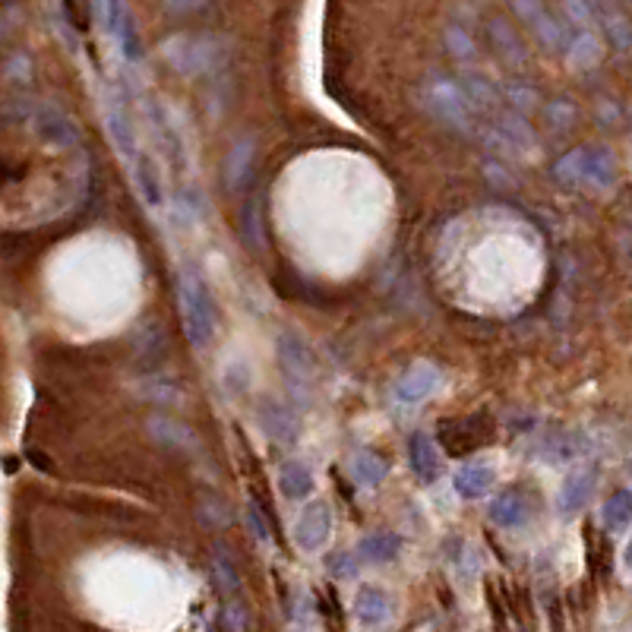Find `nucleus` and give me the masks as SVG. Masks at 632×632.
<instances>
[{
  "mask_svg": "<svg viewBox=\"0 0 632 632\" xmlns=\"http://www.w3.org/2000/svg\"><path fill=\"white\" fill-rule=\"evenodd\" d=\"M177 301H181V316L190 345L206 348L215 335V304L203 275L193 266H184L181 275H177Z\"/></svg>",
  "mask_w": 632,
  "mask_h": 632,
  "instance_id": "1",
  "label": "nucleus"
},
{
  "mask_svg": "<svg viewBox=\"0 0 632 632\" xmlns=\"http://www.w3.org/2000/svg\"><path fill=\"white\" fill-rule=\"evenodd\" d=\"M563 184L607 190L617 177V162L607 149H572L553 165Z\"/></svg>",
  "mask_w": 632,
  "mask_h": 632,
  "instance_id": "2",
  "label": "nucleus"
},
{
  "mask_svg": "<svg viewBox=\"0 0 632 632\" xmlns=\"http://www.w3.org/2000/svg\"><path fill=\"white\" fill-rule=\"evenodd\" d=\"M279 367H282L288 392L301 405H310L313 383H316V367H313V358H310V348L294 332L279 335Z\"/></svg>",
  "mask_w": 632,
  "mask_h": 632,
  "instance_id": "3",
  "label": "nucleus"
},
{
  "mask_svg": "<svg viewBox=\"0 0 632 632\" xmlns=\"http://www.w3.org/2000/svg\"><path fill=\"white\" fill-rule=\"evenodd\" d=\"M424 98L430 111L440 117V121H446L449 127H456L462 133H471V102L468 95L462 89V83H456V79L449 76H433L427 89H424Z\"/></svg>",
  "mask_w": 632,
  "mask_h": 632,
  "instance_id": "4",
  "label": "nucleus"
},
{
  "mask_svg": "<svg viewBox=\"0 0 632 632\" xmlns=\"http://www.w3.org/2000/svg\"><path fill=\"white\" fill-rule=\"evenodd\" d=\"M512 10L522 13V16H528V26H531V32H535L538 45H541L544 51L560 54V51L569 48L572 35L566 32V26L560 23L557 16H550V10H547L544 4H516Z\"/></svg>",
  "mask_w": 632,
  "mask_h": 632,
  "instance_id": "5",
  "label": "nucleus"
},
{
  "mask_svg": "<svg viewBox=\"0 0 632 632\" xmlns=\"http://www.w3.org/2000/svg\"><path fill=\"white\" fill-rule=\"evenodd\" d=\"M437 386H440V370L427 361H418L405 370V377L399 383H395L392 395L399 405H421Z\"/></svg>",
  "mask_w": 632,
  "mask_h": 632,
  "instance_id": "6",
  "label": "nucleus"
},
{
  "mask_svg": "<svg viewBox=\"0 0 632 632\" xmlns=\"http://www.w3.org/2000/svg\"><path fill=\"white\" fill-rule=\"evenodd\" d=\"M329 528H332V512L326 503H310L301 519H298V528H294V541H298L301 550H320L329 538Z\"/></svg>",
  "mask_w": 632,
  "mask_h": 632,
  "instance_id": "7",
  "label": "nucleus"
},
{
  "mask_svg": "<svg viewBox=\"0 0 632 632\" xmlns=\"http://www.w3.org/2000/svg\"><path fill=\"white\" fill-rule=\"evenodd\" d=\"M105 124H108V133H111L114 146L121 149L124 158H130V162H133V158L140 155V149H136L133 121H130V111H127L121 95H108V102H105Z\"/></svg>",
  "mask_w": 632,
  "mask_h": 632,
  "instance_id": "8",
  "label": "nucleus"
},
{
  "mask_svg": "<svg viewBox=\"0 0 632 632\" xmlns=\"http://www.w3.org/2000/svg\"><path fill=\"white\" fill-rule=\"evenodd\" d=\"M408 465L424 484H433L440 478V471H443L440 452H437V446H433V437H427L424 430L411 433V440H408Z\"/></svg>",
  "mask_w": 632,
  "mask_h": 632,
  "instance_id": "9",
  "label": "nucleus"
},
{
  "mask_svg": "<svg viewBox=\"0 0 632 632\" xmlns=\"http://www.w3.org/2000/svg\"><path fill=\"white\" fill-rule=\"evenodd\" d=\"M260 421H263V430L269 433V437L275 443H294L298 440V433H301V421H298V414H294L285 402H263L260 405Z\"/></svg>",
  "mask_w": 632,
  "mask_h": 632,
  "instance_id": "10",
  "label": "nucleus"
},
{
  "mask_svg": "<svg viewBox=\"0 0 632 632\" xmlns=\"http://www.w3.org/2000/svg\"><path fill=\"white\" fill-rule=\"evenodd\" d=\"M35 127L54 146H76L79 143L76 124L57 105H42V108H38L35 111Z\"/></svg>",
  "mask_w": 632,
  "mask_h": 632,
  "instance_id": "11",
  "label": "nucleus"
},
{
  "mask_svg": "<svg viewBox=\"0 0 632 632\" xmlns=\"http://www.w3.org/2000/svg\"><path fill=\"white\" fill-rule=\"evenodd\" d=\"M595 465H582L576 471H569V478L560 487V512L563 516H572V512H579L585 506V500L591 497V490H595Z\"/></svg>",
  "mask_w": 632,
  "mask_h": 632,
  "instance_id": "12",
  "label": "nucleus"
},
{
  "mask_svg": "<svg viewBox=\"0 0 632 632\" xmlns=\"http://www.w3.org/2000/svg\"><path fill=\"white\" fill-rule=\"evenodd\" d=\"M354 614H358V620L370 629L383 626L389 617H392V604H389V595L383 588L377 585H361L358 595H354Z\"/></svg>",
  "mask_w": 632,
  "mask_h": 632,
  "instance_id": "13",
  "label": "nucleus"
},
{
  "mask_svg": "<svg viewBox=\"0 0 632 632\" xmlns=\"http://www.w3.org/2000/svg\"><path fill=\"white\" fill-rule=\"evenodd\" d=\"M212 576H215V588H219L222 601H244V582H241V572H237L231 553L219 544L212 553Z\"/></svg>",
  "mask_w": 632,
  "mask_h": 632,
  "instance_id": "14",
  "label": "nucleus"
},
{
  "mask_svg": "<svg viewBox=\"0 0 632 632\" xmlns=\"http://www.w3.org/2000/svg\"><path fill=\"white\" fill-rule=\"evenodd\" d=\"M105 13L111 16L108 29H111V35L117 38V42H121L124 57H127V61H140L143 48H140V38H136V26H133L130 10L124 4H105Z\"/></svg>",
  "mask_w": 632,
  "mask_h": 632,
  "instance_id": "15",
  "label": "nucleus"
},
{
  "mask_svg": "<svg viewBox=\"0 0 632 632\" xmlns=\"http://www.w3.org/2000/svg\"><path fill=\"white\" fill-rule=\"evenodd\" d=\"M471 421H456V424L443 421L440 424V443H443V449L449 452V456H468V452L478 446L481 440H487V433L474 430Z\"/></svg>",
  "mask_w": 632,
  "mask_h": 632,
  "instance_id": "16",
  "label": "nucleus"
},
{
  "mask_svg": "<svg viewBox=\"0 0 632 632\" xmlns=\"http://www.w3.org/2000/svg\"><path fill=\"white\" fill-rule=\"evenodd\" d=\"M490 487H493V468L478 465V462L462 465L456 478H452V490H456L462 500H481Z\"/></svg>",
  "mask_w": 632,
  "mask_h": 632,
  "instance_id": "17",
  "label": "nucleus"
},
{
  "mask_svg": "<svg viewBox=\"0 0 632 632\" xmlns=\"http://www.w3.org/2000/svg\"><path fill=\"white\" fill-rule=\"evenodd\" d=\"M490 42L497 45L500 57L509 67H525L528 64V51H525V45L519 42V35L512 32V26L506 23V19H493L490 23Z\"/></svg>",
  "mask_w": 632,
  "mask_h": 632,
  "instance_id": "18",
  "label": "nucleus"
},
{
  "mask_svg": "<svg viewBox=\"0 0 632 632\" xmlns=\"http://www.w3.org/2000/svg\"><path fill=\"white\" fill-rule=\"evenodd\" d=\"M402 553V538L395 531H373L358 544V557L367 563H392Z\"/></svg>",
  "mask_w": 632,
  "mask_h": 632,
  "instance_id": "19",
  "label": "nucleus"
},
{
  "mask_svg": "<svg viewBox=\"0 0 632 632\" xmlns=\"http://www.w3.org/2000/svg\"><path fill=\"white\" fill-rule=\"evenodd\" d=\"M279 490H282V497L288 500H307L310 493H313V474L304 462H282L279 468Z\"/></svg>",
  "mask_w": 632,
  "mask_h": 632,
  "instance_id": "20",
  "label": "nucleus"
},
{
  "mask_svg": "<svg viewBox=\"0 0 632 632\" xmlns=\"http://www.w3.org/2000/svg\"><path fill=\"white\" fill-rule=\"evenodd\" d=\"M149 430H152V437L162 443L165 449H171V452H193L196 449V437H193V433L184 424H177V421L152 418L149 421Z\"/></svg>",
  "mask_w": 632,
  "mask_h": 632,
  "instance_id": "21",
  "label": "nucleus"
},
{
  "mask_svg": "<svg viewBox=\"0 0 632 632\" xmlns=\"http://www.w3.org/2000/svg\"><path fill=\"white\" fill-rule=\"evenodd\" d=\"M528 516H531V509L519 493H503V497L490 503V519L500 528H522L528 522Z\"/></svg>",
  "mask_w": 632,
  "mask_h": 632,
  "instance_id": "22",
  "label": "nucleus"
},
{
  "mask_svg": "<svg viewBox=\"0 0 632 632\" xmlns=\"http://www.w3.org/2000/svg\"><path fill=\"white\" fill-rule=\"evenodd\" d=\"M253 181V143H237L228 155V190L241 193Z\"/></svg>",
  "mask_w": 632,
  "mask_h": 632,
  "instance_id": "23",
  "label": "nucleus"
},
{
  "mask_svg": "<svg viewBox=\"0 0 632 632\" xmlns=\"http://www.w3.org/2000/svg\"><path fill=\"white\" fill-rule=\"evenodd\" d=\"M351 478H354V484H361V487H367V490L380 487V484L386 481V462L377 456V452L364 449V452H358V456H354V462H351Z\"/></svg>",
  "mask_w": 632,
  "mask_h": 632,
  "instance_id": "24",
  "label": "nucleus"
},
{
  "mask_svg": "<svg viewBox=\"0 0 632 632\" xmlns=\"http://www.w3.org/2000/svg\"><path fill=\"white\" fill-rule=\"evenodd\" d=\"M133 168H136V184H140V190H143V196H146V203H149V206H162V203H165V193H162V181H158L152 158L140 152V155L133 158Z\"/></svg>",
  "mask_w": 632,
  "mask_h": 632,
  "instance_id": "25",
  "label": "nucleus"
},
{
  "mask_svg": "<svg viewBox=\"0 0 632 632\" xmlns=\"http://www.w3.org/2000/svg\"><path fill=\"white\" fill-rule=\"evenodd\" d=\"M629 512H632V503H629V490H617L614 497H610L601 509V519L607 525V531H614V535H620V531L629 528Z\"/></svg>",
  "mask_w": 632,
  "mask_h": 632,
  "instance_id": "26",
  "label": "nucleus"
},
{
  "mask_svg": "<svg viewBox=\"0 0 632 632\" xmlns=\"http://www.w3.org/2000/svg\"><path fill=\"white\" fill-rule=\"evenodd\" d=\"M566 54L572 57V64L576 67H591L598 61V42H595V35H579V38H572Z\"/></svg>",
  "mask_w": 632,
  "mask_h": 632,
  "instance_id": "27",
  "label": "nucleus"
},
{
  "mask_svg": "<svg viewBox=\"0 0 632 632\" xmlns=\"http://www.w3.org/2000/svg\"><path fill=\"white\" fill-rule=\"evenodd\" d=\"M446 45H449L452 54L459 57V61H471V57L478 54V51H474V42L468 38V32H465L459 23H452V26L446 29Z\"/></svg>",
  "mask_w": 632,
  "mask_h": 632,
  "instance_id": "28",
  "label": "nucleus"
},
{
  "mask_svg": "<svg viewBox=\"0 0 632 632\" xmlns=\"http://www.w3.org/2000/svg\"><path fill=\"white\" fill-rule=\"evenodd\" d=\"M503 95H506V102L512 108H519V111H531V108L538 105V92L531 89V86H525V83H509L503 89Z\"/></svg>",
  "mask_w": 632,
  "mask_h": 632,
  "instance_id": "29",
  "label": "nucleus"
},
{
  "mask_svg": "<svg viewBox=\"0 0 632 632\" xmlns=\"http://www.w3.org/2000/svg\"><path fill=\"white\" fill-rule=\"evenodd\" d=\"M326 569L332 579H351L354 572H358V560H354V553L339 550V553H332V557H326Z\"/></svg>",
  "mask_w": 632,
  "mask_h": 632,
  "instance_id": "30",
  "label": "nucleus"
},
{
  "mask_svg": "<svg viewBox=\"0 0 632 632\" xmlns=\"http://www.w3.org/2000/svg\"><path fill=\"white\" fill-rule=\"evenodd\" d=\"M323 614H326V623L332 626V632H342L345 623H342V610H339V595H335L332 588L323 591Z\"/></svg>",
  "mask_w": 632,
  "mask_h": 632,
  "instance_id": "31",
  "label": "nucleus"
},
{
  "mask_svg": "<svg viewBox=\"0 0 632 632\" xmlns=\"http://www.w3.org/2000/svg\"><path fill=\"white\" fill-rule=\"evenodd\" d=\"M607 35H610V42H614V48L620 54L629 51V23L626 19H607Z\"/></svg>",
  "mask_w": 632,
  "mask_h": 632,
  "instance_id": "32",
  "label": "nucleus"
},
{
  "mask_svg": "<svg viewBox=\"0 0 632 632\" xmlns=\"http://www.w3.org/2000/svg\"><path fill=\"white\" fill-rule=\"evenodd\" d=\"M247 519H250V525H253V535H256V538H260V541L266 544V541H269L272 535H269V522H266V516H263V509H260V506H256V500L250 503V512H247Z\"/></svg>",
  "mask_w": 632,
  "mask_h": 632,
  "instance_id": "33",
  "label": "nucleus"
},
{
  "mask_svg": "<svg viewBox=\"0 0 632 632\" xmlns=\"http://www.w3.org/2000/svg\"><path fill=\"white\" fill-rule=\"evenodd\" d=\"M563 10L569 16H579V19H588L591 13H595V7H591V4H563Z\"/></svg>",
  "mask_w": 632,
  "mask_h": 632,
  "instance_id": "34",
  "label": "nucleus"
}]
</instances>
